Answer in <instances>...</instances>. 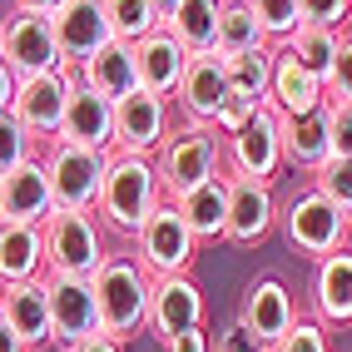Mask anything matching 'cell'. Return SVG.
Segmentation results:
<instances>
[{
  "label": "cell",
  "instance_id": "obj_27",
  "mask_svg": "<svg viewBox=\"0 0 352 352\" xmlns=\"http://www.w3.org/2000/svg\"><path fill=\"white\" fill-rule=\"evenodd\" d=\"M174 208L184 214V223L194 228L199 243L228 239V169L214 174L208 184H199V189H189L184 199H174Z\"/></svg>",
  "mask_w": 352,
  "mask_h": 352
},
{
  "label": "cell",
  "instance_id": "obj_26",
  "mask_svg": "<svg viewBox=\"0 0 352 352\" xmlns=\"http://www.w3.org/2000/svg\"><path fill=\"white\" fill-rule=\"evenodd\" d=\"M283 124V159L293 169H322L333 159V139H327V104L313 114H278Z\"/></svg>",
  "mask_w": 352,
  "mask_h": 352
},
{
  "label": "cell",
  "instance_id": "obj_32",
  "mask_svg": "<svg viewBox=\"0 0 352 352\" xmlns=\"http://www.w3.org/2000/svg\"><path fill=\"white\" fill-rule=\"evenodd\" d=\"M104 10H109L114 40H124V45H139L144 35L164 30V15L154 10V0H104Z\"/></svg>",
  "mask_w": 352,
  "mask_h": 352
},
{
  "label": "cell",
  "instance_id": "obj_10",
  "mask_svg": "<svg viewBox=\"0 0 352 352\" xmlns=\"http://www.w3.org/2000/svg\"><path fill=\"white\" fill-rule=\"evenodd\" d=\"M75 69H50V75H30L20 80L15 89V120L25 124L35 139H60V124H65V109H69V95H75Z\"/></svg>",
  "mask_w": 352,
  "mask_h": 352
},
{
  "label": "cell",
  "instance_id": "obj_5",
  "mask_svg": "<svg viewBox=\"0 0 352 352\" xmlns=\"http://www.w3.org/2000/svg\"><path fill=\"white\" fill-rule=\"evenodd\" d=\"M278 228H283L288 248L302 253V258H313V263L352 243L347 214H342L333 199H322L318 189H302L298 199H288V204H283V214H278Z\"/></svg>",
  "mask_w": 352,
  "mask_h": 352
},
{
  "label": "cell",
  "instance_id": "obj_18",
  "mask_svg": "<svg viewBox=\"0 0 352 352\" xmlns=\"http://www.w3.org/2000/svg\"><path fill=\"white\" fill-rule=\"evenodd\" d=\"M174 100H179V109H184V120H189V124H208V129H214L219 109L228 100L223 55L219 50L214 55H194L189 69H184V80H179V89H174Z\"/></svg>",
  "mask_w": 352,
  "mask_h": 352
},
{
  "label": "cell",
  "instance_id": "obj_40",
  "mask_svg": "<svg viewBox=\"0 0 352 352\" xmlns=\"http://www.w3.org/2000/svg\"><path fill=\"white\" fill-rule=\"evenodd\" d=\"M327 139L338 159H352V104H327Z\"/></svg>",
  "mask_w": 352,
  "mask_h": 352
},
{
  "label": "cell",
  "instance_id": "obj_21",
  "mask_svg": "<svg viewBox=\"0 0 352 352\" xmlns=\"http://www.w3.org/2000/svg\"><path fill=\"white\" fill-rule=\"evenodd\" d=\"M313 313L327 327H352V243L318 258L313 268Z\"/></svg>",
  "mask_w": 352,
  "mask_h": 352
},
{
  "label": "cell",
  "instance_id": "obj_1",
  "mask_svg": "<svg viewBox=\"0 0 352 352\" xmlns=\"http://www.w3.org/2000/svg\"><path fill=\"white\" fill-rule=\"evenodd\" d=\"M164 204V184H159V164L149 154H109L104 169V189H100V208L95 219L104 228H114L120 239L134 243V233L149 223V214Z\"/></svg>",
  "mask_w": 352,
  "mask_h": 352
},
{
  "label": "cell",
  "instance_id": "obj_31",
  "mask_svg": "<svg viewBox=\"0 0 352 352\" xmlns=\"http://www.w3.org/2000/svg\"><path fill=\"white\" fill-rule=\"evenodd\" d=\"M273 45L263 50H243V55H223V75L233 95H248L258 104H268V85H273Z\"/></svg>",
  "mask_w": 352,
  "mask_h": 352
},
{
  "label": "cell",
  "instance_id": "obj_24",
  "mask_svg": "<svg viewBox=\"0 0 352 352\" xmlns=\"http://www.w3.org/2000/svg\"><path fill=\"white\" fill-rule=\"evenodd\" d=\"M45 278V228L0 223V288L40 283Z\"/></svg>",
  "mask_w": 352,
  "mask_h": 352
},
{
  "label": "cell",
  "instance_id": "obj_38",
  "mask_svg": "<svg viewBox=\"0 0 352 352\" xmlns=\"http://www.w3.org/2000/svg\"><path fill=\"white\" fill-rule=\"evenodd\" d=\"M258 109H263V104H258V100H248V95H233V89H228V100H223V109H219V120H214V129L228 139V134H239L248 120H253V114Z\"/></svg>",
  "mask_w": 352,
  "mask_h": 352
},
{
  "label": "cell",
  "instance_id": "obj_33",
  "mask_svg": "<svg viewBox=\"0 0 352 352\" xmlns=\"http://www.w3.org/2000/svg\"><path fill=\"white\" fill-rule=\"evenodd\" d=\"M248 10L258 15V25H263V35H268L273 50H278V45H288V35L302 25L298 0H248Z\"/></svg>",
  "mask_w": 352,
  "mask_h": 352
},
{
  "label": "cell",
  "instance_id": "obj_9",
  "mask_svg": "<svg viewBox=\"0 0 352 352\" xmlns=\"http://www.w3.org/2000/svg\"><path fill=\"white\" fill-rule=\"evenodd\" d=\"M223 164H228V174L273 184L278 169L288 164V159H283V124H278V109L263 104L239 134H228V139H223Z\"/></svg>",
  "mask_w": 352,
  "mask_h": 352
},
{
  "label": "cell",
  "instance_id": "obj_44",
  "mask_svg": "<svg viewBox=\"0 0 352 352\" xmlns=\"http://www.w3.org/2000/svg\"><path fill=\"white\" fill-rule=\"evenodd\" d=\"M69 352H124V342H120V338H109V333H95V338L75 342Z\"/></svg>",
  "mask_w": 352,
  "mask_h": 352
},
{
  "label": "cell",
  "instance_id": "obj_15",
  "mask_svg": "<svg viewBox=\"0 0 352 352\" xmlns=\"http://www.w3.org/2000/svg\"><path fill=\"white\" fill-rule=\"evenodd\" d=\"M50 20H55V40H60V55L69 69L85 65L89 55H100L104 45H114V25H109L104 0H65Z\"/></svg>",
  "mask_w": 352,
  "mask_h": 352
},
{
  "label": "cell",
  "instance_id": "obj_43",
  "mask_svg": "<svg viewBox=\"0 0 352 352\" xmlns=\"http://www.w3.org/2000/svg\"><path fill=\"white\" fill-rule=\"evenodd\" d=\"M164 352H214V342H208V333L199 327V333H184L174 342H164Z\"/></svg>",
  "mask_w": 352,
  "mask_h": 352
},
{
  "label": "cell",
  "instance_id": "obj_28",
  "mask_svg": "<svg viewBox=\"0 0 352 352\" xmlns=\"http://www.w3.org/2000/svg\"><path fill=\"white\" fill-rule=\"evenodd\" d=\"M219 6H223V0H184V6H179L169 20H164V30H169L189 55H214Z\"/></svg>",
  "mask_w": 352,
  "mask_h": 352
},
{
  "label": "cell",
  "instance_id": "obj_42",
  "mask_svg": "<svg viewBox=\"0 0 352 352\" xmlns=\"http://www.w3.org/2000/svg\"><path fill=\"white\" fill-rule=\"evenodd\" d=\"M15 89H20V75L0 60V114H10L15 109Z\"/></svg>",
  "mask_w": 352,
  "mask_h": 352
},
{
  "label": "cell",
  "instance_id": "obj_3",
  "mask_svg": "<svg viewBox=\"0 0 352 352\" xmlns=\"http://www.w3.org/2000/svg\"><path fill=\"white\" fill-rule=\"evenodd\" d=\"M45 228V278H95L104 268V223L85 208H55Z\"/></svg>",
  "mask_w": 352,
  "mask_h": 352
},
{
  "label": "cell",
  "instance_id": "obj_37",
  "mask_svg": "<svg viewBox=\"0 0 352 352\" xmlns=\"http://www.w3.org/2000/svg\"><path fill=\"white\" fill-rule=\"evenodd\" d=\"M268 352H333V342H327V333H322V322L313 318V322H302L298 318V327L283 338V342H273Z\"/></svg>",
  "mask_w": 352,
  "mask_h": 352
},
{
  "label": "cell",
  "instance_id": "obj_13",
  "mask_svg": "<svg viewBox=\"0 0 352 352\" xmlns=\"http://www.w3.org/2000/svg\"><path fill=\"white\" fill-rule=\"evenodd\" d=\"M278 214H283V208L273 199V184L228 174V243H239V248L263 243L278 228Z\"/></svg>",
  "mask_w": 352,
  "mask_h": 352
},
{
  "label": "cell",
  "instance_id": "obj_17",
  "mask_svg": "<svg viewBox=\"0 0 352 352\" xmlns=\"http://www.w3.org/2000/svg\"><path fill=\"white\" fill-rule=\"evenodd\" d=\"M55 214V189L45 174V159H25L20 169L0 174V223H45Z\"/></svg>",
  "mask_w": 352,
  "mask_h": 352
},
{
  "label": "cell",
  "instance_id": "obj_49",
  "mask_svg": "<svg viewBox=\"0 0 352 352\" xmlns=\"http://www.w3.org/2000/svg\"><path fill=\"white\" fill-rule=\"evenodd\" d=\"M347 35H352V25H347Z\"/></svg>",
  "mask_w": 352,
  "mask_h": 352
},
{
  "label": "cell",
  "instance_id": "obj_20",
  "mask_svg": "<svg viewBox=\"0 0 352 352\" xmlns=\"http://www.w3.org/2000/svg\"><path fill=\"white\" fill-rule=\"evenodd\" d=\"M189 50L169 35V30H154L134 45V69H139V89H149V95H164L174 100V89L184 80V69H189Z\"/></svg>",
  "mask_w": 352,
  "mask_h": 352
},
{
  "label": "cell",
  "instance_id": "obj_22",
  "mask_svg": "<svg viewBox=\"0 0 352 352\" xmlns=\"http://www.w3.org/2000/svg\"><path fill=\"white\" fill-rule=\"evenodd\" d=\"M60 139L85 144V149H100V154H114V100L75 85L69 109H65V124H60Z\"/></svg>",
  "mask_w": 352,
  "mask_h": 352
},
{
  "label": "cell",
  "instance_id": "obj_39",
  "mask_svg": "<svg viewBox=\"0 0 352 352\" xmlns=\"http://www.w3.org/2000/svg\"><path fill=\"white\" fill-rule=\"evenodd\" d=\"M327 100L333 104H352V35L342 40V50L333 60V75H327Z\"/></svg>",
  "mask_w": 352,
  "mask_h": 352
},
{
  "label": "cell",
  "instance_id": "obj_11",
  "mask_svg": "<svg viewBox=\"0 0 352 352\" xmlns=\"http://www.w3.org/2000/svg\"><path fill=\"white\" fill-rule=\"evenodd\" d=\"M169 139V100L134 89V95L114 100V149L120 154H159Z\"/></svg>",
  "mask_w": 352,
  "mask_h": 352
},
{
  "label": "cell",
  "instance_id": "obj_29",
  "mask_svg": "<svg viewBox=\"0 0 352 352\" xmlns=\"http://www.w3.org/2000/svg\"><path fill=\"white\" fill-rule=\"evenodd\" d=\"M342 40H347V30H327V25H298L293 35H288V45H278V50H288L308 75H318L322 85H327V75H333V60H338V50H342Z\"/></svg>",
  "mask_w": 352,
  "mask_h": 352
},
{
  "label": "cell",
  "instance_id": "obj_35",
  "mask_svg": "<svg viewBox=\"0 0 352 352\" xmlns=\"http://www.w3.org/2000/svg\"><path fill=\"white\" fill-rule=\"evenodd\" d=\"M25 159H35V134L15 120V114H0V174L20 169Z\"/></svg>",
  "mask_w": 352,
  "mask_h": 352
},
{
  "label": "cell",
  "instance_id": "obj_34",
  "mask_svg": "<svg viewBox=\"0 0 352 352\" xmlns=\"http://www.w3.org/2000/svg\"><path fill=\"white\" fill-rule=\"evenodd\" d=\"M313 189L322 194V199H333L342 214L352 219V159H327L322 169H313Z\"/></svg>",
  "mask_w": 352,
  "mask_h": 352
},
{
  "label": "cell",
  "instance_id": "obj_23",
  "mask_svg": "<svg viewBox=\"0 0 352 352\" xmlns=\"http://www.w3.org/2000/svg\"><path fill=\"white\" fill-rule=\"evenodd\" d=\"M322 104H333L327 100V85L318 75H308L288 50H278L273 55V85H268V109L278 114H313Z\"/></svg>",
  "mask_w": 352,
  "mask_h": 352
},
{
  "label": "cell",
  "instance_id": "obj_47",
  "mask_svg": "<svg viewBox=\"0 0 352 352\" xmlns=\"http://www.w3.org/2000/svg\"><path fill=\"white\" fill-rule=\"evenodd\" d=\"M179 6H184V0H154V10H159V15H164V20H169V15H174V10H179Z\"/></svg>",
  "mask_w": 352,
  "mask_h": 352
},
{
  "label": "cell",
  "instance_id": "obj_25",
  "mask_svg": "<svg viewBox=\"0 0 352 352\" xmlns=\"http://www.w3.org/2000/svg\"><path fill=\"white\" fill-rule=\"evenodd\" d=\"M75 80H80L85 89H95V95H104V100H124V95H134V89H139L134 45H124V40L104 45L100 55H89L85 65H75Z\"/></svg>",
  "mask_w": 352,
  "mask_h": 352
},
{
  "label": "cell",
  "instance_id": "obj_30",
  "mask_svg": "<svg viewBox=\"0 0 352 352\" xmlns=\"http://www.w3.org/2000/svg\"><path fill=\"white\" fill-rule=\"evenodd\" d=\"M268 35L258 25V15L248 10V0H223L219 6V30H214V50L219 55H243V50H263Z\"/></svg>",
  "mask_w": 352,
  "mask_h": 352
},
{
  "label": "cell",
  "instance_id": "obj_14",
  "mask_svg": "<svg viewBox=\"0 0 352 352\" xmlns=\"http://www.w3.org/2000/svg\"><path fill=\"white\" fill-rule=\"evenodd\" d=\"M239 322L258 342H283L293 327H298V298L288 293L283 278H253L243 288V302H239Z\"/></svg>",
  "mask_w": 352,
  "mask_h": 352
},
{
  "label": "cell",
  "instance_id": "obj_46",
  "mask_svg": "<svg viewBox=\"0 0 352 352\" xmlns=\"http://www.w3.org/2000/svg\"><path fill=\"white\" fill-rule=\"evenodd\" d=\"M65 0H15V10H40V15H55Z\"/></svg>",
  "mask_w": 352,
  "mask_h": 352
},
{
  "label": "cell",
  "instance_id": "obj_8",
  "mask_svg": "<svg viewBox=\"0 0 352 352\" xmlns=\"http://www.w3.org/2000/svg\"><path fill=\"white\" fill-rule=\"evenodd\" d=\"M0 60H6L20 80L50 75V69H69L55 40V20L40 10H10L0 20Z\"/></svg>",
  "mask_w": 352,
  "mask_h": 352
},
{
  "label": "cell",
  "instance_id": "obj_2",
  "mask_svg": "<svg viewBox=\"0 0 352 352\" xmlns=\"http://www.w3.org/2000/svg\"><path fill=\"white\" fill-rule=\"evenodd\" d=\"M149 298H154V278L144 273V263L129 253H109L104 268L95 273V302L104 333L120 342H129L134 333H149Z\"/></svg>",
  "mask_w": 352,
  "mask_h": 352
},
{
  "label": "cell",
  "instance_id": "obj_6",
  "mask_svg": "<svg viewBox=\"0 0 352 352\" xmlns=\"http://www.w3.org/2000/svg\"><path fill=\"white\" fill-rule=\"evenodd\" d=\"M104 169H109V154L69 144V139H50L45 174H50V189H55V208H85V214H95L100 189H104Z\"/></svg>",
  "mask_w": 352,
  "mask_h": 352
},
{
  "label": "cell",
  "instance_id": "obj_16",
  "mask_svg": "<svg viewBox=\"0 0 352 352\" xmlns=\"http://www.w3.org/2000/svg\"><path fill=\"white\" fill-rule=\"evenodd\" d=\"M45 288H50L55 342L75 347L85 338L104 333V327H100V302H95V278H45Z\"/></svg>",
  "mask_w": 352,
  "mask_h": 352
},
{
  "label": "cell",
  "instance_id": "obj_36",
  "mask_svg": "<svg viewBox=\"0 0 352 352\" xmlns=\"http://www.w3.org/2000/svg\"><path fill=\"white\" fill-rule=\"evenodd\" d=\"M302 25H327V30H347L352 25V0H298Z\"/></svg>",
  "mask_w": 352,
  "mask_h": 352
},
{
  "label": "cell",
  "instance_id": "obj_45",
  "mask_svg": "<svg viewBox=\"0 0 352 352\" xmlns=\"http://www.w3.org/2000/svg\"><path fill=\"white\" fill-rule=\"evenodd\" d=\"M0 352H25V342L15 338V327H10L6 318H0Z\"/></svg>",
  "mask_w": 352,
  "mask_h": 352
},
{
  "label": "cell",
  "instance_id": "obj_7",
  "mask_svg": "<svg viewBox=\"0 0 352 352\" xmlns=\"http://www.w3.org/2000/svg\"><path fill=\"white\" fill-rule=\"evenodd\" d=\"M134 258L144 263L149 278H174V273H189L194 258H199V239L194 228L184 223V214L174 208V199H164L149 223L134 233Z\"/></svg>",
  "mask_w": 352,
  "mask_h": 352
},
{
  "label": "cell",
  "instance_id": "obj_4",
  "mask_svg": "<svg viewBox=\"0 0 352 352\" xmlns=\"http://www.w3.org/2000/svg\"><path fill=\"white\" fill-rule=\"evenodd\" d=\"M159 164V184H164V199H184L189 189L208 184L214 174H223V134L208 129V124H189L184 120L169 139H164V149L154 154Z\"/></svg>",
  "mask_w": 352,
  "mask_h": 352
},
{
  "label": "cell",
  "instance_id": "obj_19",
  "mask_svg": "<svg viewBox=\"0 0 352 352\" xmlns=\"http://www.w3.org/2000/svg\"><path fill=\"white\" fill-rule=\"evenodd\" d=\"M0 318L15 327V338L25 342V352L50 347V342H55V322H50V288H45V278H40V283L0 288Z\"/></svg>",
  "mask_w": 352,
  "mask_h": 352
},
{
  "label": "cell",
  "instance_id": "obj_12",
  "mask_svg": "<svg viewBox=\"0 0 352 352\" xmlns=\"http://www.w3.org/2000/svg\"><path fill=\"white\" fill-rule=\"evenodd\" d=\"M204 327V288L194 283V273H174V278H154V298H149V333L159 342H174L184 333Z\"/></svg>",
  "mask_w": 352,
  "mask_h": 352
},
{
  "label": "cell",
  "instance_id": "obj_41",
  "mask_svg": "<svg viewBox=\"0 0 352 352\" xmlns=\"http://www.w3.org/2000/svg\"><path fill=\"white\" fill-rule=\"evenodd\" d=\"M214 352H268V342H258L248 327L233 318L228 327H219V338H214Z\"/></svg>",
  "mask_w": 352,
  "mask_h": 352
},
{
  "label": "cell",
  "instance_id": "obj_48",
  "mask_svg": "<svg viewBox=\"0 0 352 352\" xmlns=\"http://www.w3.org/2000/svg\"><path fill=\"white\" fill-rule=\"evenodd\" d=\"M347 233H352V219H347Z\"/></svg>",
  "mask_w": 352,
  "mask_h": 352
}]
</instances>
